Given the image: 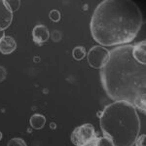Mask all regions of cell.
<instances>
[{
    "instance_id": "obj_1",
    "label": "cell",
    "mask_w": 146,
    "mask_h": 146,
    "mask_svg": "<svg viewBox=\"0 0 146 146\" xmlns=\"http://www.w3.org/2000/svg\"><path fill=\"white\" fill-rule=\"evenodd\" d=\"M100 81L114 101H126L142 113L146 111V66L133 56V46H118L100 69Z\"/></svg>"
},
{
    "instance_id": "obj_2",
    "label": "cell",
    "mask_w": 146,
    "mask_h": 146,
    "mask_svg": "<svg viewBox=\"0 0 146 146\" xmlns=\"http://www.w3.org/2000/svg\"><path fill=\"white\" fill-rule=\"evenodd\" d=\"M141 11L131 0H104L94 11L90 28L102 46H123L137 36L142 27Z\"/></svg>"
},
{
    "instance_id": "obj_3",
    "label": "cell",
    "mask_w": 146,
    "mask_h": 146,
    "mask_svg": "<svg viewBox=\"0 0 146 146\" xmlns=\"http://www.w3.org/2000/svg\"><path fill=\"white\" fill-rule=\"evenodd\" d=\"M100 129L114 146H133L140 133L141 123L136 108L126 101L105 106L100 118Z\"/></svg>"
},
{
    "instance_id": "obj_4",
    "label": "cell",
    "mask_w": 146,
    "mask_h": 146,
    "mask_svg": "<svg viewBox=\"0 0 146 146\" xmlns=\"http://www.w3.org/2000/svg\"><path fill=\"white\" fill-rule=\"evenodd\" d=\"M96 136V129L92 124H84L74 129L70 139L76 146H87L93 142Z\"/></svg>"
},
{
    "instance_id": "obj_5",
    "label": "cell",
    "mask_w": 146,
    "mask_h": 146,
    "mask_svg": "<svg viewBox=\"0 0 146 146\" xmlns=\"http://www.w3.org/2000/svg\"><path fill=\"white\" fill-rule=\"evenodd\" d=\"M109 58V51L102 46H95L87 54V60L91 67L101 69L107 62Z\"/></svg>"
},
{
    "instance_id": "obj_6",
    "label": "cell",
    "mask_w": 146,
    "mask_h": 146,
    "mask_svg": "<svg viewBox=\"0 0 146 146\" xmlns=\"http://www.w3.org/2000/svg\"><path fill=\"white\" fill-rule=\"evenodd\" d=\"M13 21V12L8 2L0 0V30H5L11 25Z\"/></svg>"
},
{
    "instance_id": "obj_7",
    "label": "cell",
    "mask_w": 146,
    "mask_h": 146,
    "mask_svg": "<svg viewBox=\"0 0 146 146\" xmlns=\"http://www.w3.org/2000/svg\"><path fill=\"white\" fill-rule=\"evenodd\" d=\"M49 37H50V33H49L48 28L43 25H36L32 30V38L36 44L40 45L42 43H45L49 39Z\"/></svg>"
},
{
    "instance_id": "obj_8",
    "label": "cell",
    "mask_w": 146,
    "mask_h": 146,
    "mask_svg": "<svg viewBox=\"0 0 146 146\" xmlns=\"http://www.w3.org/2000/svg\"><path fill=\"white\" fill-rule=\"evenodd\" d=\"M17 49V42L12 36H4L0 41V53L3 55L12 54Z\"/></svg>"
},
{
    "instance_id": "obj_9",
    "label": "cell",
    "mask_w": 146,
    "mask_h": 146,
    "mask_svg": "<svg viewBox=\"0 0 146 146\" xmlns=\"http://www.w3.org/2000/svg\"><path fill=\"white\" fill-rule=\"evenodd\" d=\"M146 42L140 41L133 46V56L138 62L145 64L146 63Z\"/></svg>"
},
{
    "instance_id": "obj_10",
    "label": "cell",
    "mask_w": 146,
    "mask_h": 146,
    "mask_svg": "<svg viewBox=\"0 0 146 146\" xmlns=\"http://www.w3.org/2000/svg\"><path fill=\"white\" fill-rule=\"evenodd\" d=\"M29 124H30V126H31V128L39 131V129H43L44 126H45L46 117L42 114H34L30 117Z\"/></svg>"
},
{
    "instance_id": "obj_11",
    "label": "cell",
    "mask_w": 146,
    "mask_h": 146,
    "mask_svg": "<svg viewBox=\"0 0 146 146\" xmlns=\"http://www.w3.org/2000/svg\"><path fill=\"white\" fill-rule=\"evenodd\" d=\"M87 146H114L111 139L102 136V137H96L92 143Z\"/></svg>"
},
{
    "instance_id": "obj_12",
    "label": "cell",
    "mask_w": 146,
    "mask_h": 146,
    "mask_svg": "<svg viewBox=\"0 0 146 146\" xmlns=\"http://www.w3.org/2000/svg\"><path fill=\"white\" fill-rule=\"evenodd\" d=\"M86 54H87L86 49L82 46L75 47L72 51L73 58H74V60H82L85 56H86Z\"/></svg>"
},
{
    "instance_id": "obj_13",
    "label": "cell",
    "mask_w": 146,
    "mask_h": 146,
    "mask_svg": "<svg viewBox=\"0 0 146 146\" xmlns=\"http://www.w3.org/2000/svg\"><path fill=\"white\" fill-rule=\"evenodd\" d=\"M7 146H27V145L23 138L15 137V138H12V139H10L8 141Z\"/></svg>"
},
{
    "instance_id": "obj_14",
    "label": "cell",
    "mask_w": 146,
    "mask_h": 146,
    "mask_svg": "<svg viewBox=\"0 0 146 146\" xmlns=\"http://www.w3.org/2000/svg\"><path fill=\"white\" fill-rule=\"evenodd\" d=\"M49 18H50V20L52 21V22L54 23H58L60 21V11L58 10H51L50 13H49Z\"/></svg>"
},
{
    "instance_id": "obj_15",
    "label": "cell",
    "mask_w": 146,
    "mask_h": 146,
    "mask_svg": "<svg viewBox=\"0 0 146 146\" xmlns=\"http://www.w3.org/2000/svg\"><path fill=\"white\" fill-rule=\"evenodd\" d=\"M9 4V6H10V9L12 10V12H15L19 10V8H20L21 6V2L17 0V1H15V0H13V1H7Z\"/></svg>"
},
{
    "instance_id": "obj_16",
    "label": "cell",
    "mask_w": 146,
    "mask_h": 146,
    "mask_svg": "<svg viewBox=\"0 0 146 146\" xmlns=\"http://www.w3.org/2000/svg\"><path fill=\"white\" fill-rule=\"evenodd\" d=\"M145 140H146V135H138V137L136 138L135 144V146H146Z\"/></svg>"
},
{
    "instance_id": "obj_17",
    "label": "cell",
    "mask_w": 146,
    "mask_h": 146,
    "mask_svg": "<svg viewBox=\"0 0 146 146\" xmlns=\"http://www.w3.org/2000/svg\"><path fill=\"white\" fill-rule=\"evenodd\" d=\"M6 76H7L6 69L3 66H1V65H0V83H1V82H3L4 80L6 79Z\"/></svg>"
},
{
    "instance_id": "obj_18",
    "label": "cell",
    "mask_w": 146,
    "mask_h": 146,
    "mask_svg": "<svg viewBox=\"0 0 146 146\" xmlns=\"http://www.w3.org/2000/svg\"><path fill=\"white\" fill-rule=\"evenodd\" d=\"M52 39H53V41H58V40L60 39V32L54 31V32H53V34H52Z\"/></svg>"
},
{
    "instance_id": "obj_19",
    "label": "cell",
    "mask_w": 146,
    "mask_h": 146,
    "mask_svg": "<svg viewBox=\"0 0 146 146\" xmlns=\"http://www.w3.org/2000/svg\"><path fill=\"white\" fill-rule=\"evenodd\" d=\"M4 36H5V32H4V30H0V41H1Z\"/></svg>"
},
{
    "instance_id": "obj_20",
    "label": "cell",
    "mask_w": 146,
    "mask_h": 146,
    "mask_svg": "<svg viewBox=\"0 0 146 146\" xmlns=\"http://www.w3.org/2000/svg\"><path fill=\"white\" fill-rule=\"evenodd\" d=\"M50 128H51V129H55L56 128V125L55 123H51L50 124Z\"/></svg>"
},
{
    "instance_id": "obj_21",
    "label": "cell",
    "mask_w": 146,
    "mask_h": 146,
    "mask_svg": "<svg viewBox=\"0 0 146 146\" xmlns=\"http://www.w3.org/2000/svg\"><path fill=\"white\" fill-rule=\"evenodd\" d=\"M2 139V133H1V131H0V140Z\"/></svg>"
}]
</instances>
